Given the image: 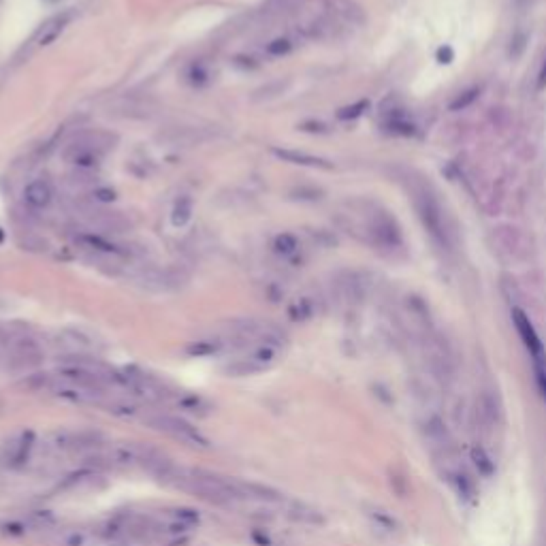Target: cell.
I'll use <instances>...</instances> for the list:
<instances>
[{
    "label": "cell",
    "instance_id": "obj_19",
    "mask_svg": "<svg viewBox=\"0 0 546 546\" xmlns=\"http://www.w3.org/2000/svg\"><path fill=\"white\" fill-rule=\"evenodd\" d=\"M369 107V101H359V103H352V105H348V107H343V109H339L337 111V117L339 120H357V117H361L363 115V111Z\"/></svg>",
    "mask_w": 546,
    "mask_h": 546
},
{
    "label": "cell",
    "instance_id": "obj_9",
    "mask_svg": "<svg viewBox=\"0 0 546 546\" xmlns=\"http://www.w3.org/2000/svg\"><path fill=\"white\" fill-rule=\"evenodd\" d=\"M9 359L15 367L28 369V367H37L43 361V350L41 346L30 339V337H19L9 346Z\"/></svg>",
    "mask_w": 546,
    "mask_h": 546
},
{
    "label": "cell",
    "instance_id": "obj_25",
    "mask_svg": "<svg viewBox=\"0 0 546 546\" xmlns=\"http://www.w3.org/2000/svg\"><path fill=\"white\" fill-rule=\"evenodd\" d=\"M538 88L542 90V88H546V64L542 66V70H540V77H538Z\"/></svg>",
    "mask_w": 546,
    "mask_h": 546
},
{
    "label": "cell",
    "instance_id": "obj_23",
    "mask_svg": "<svg viewBox=\"0 0 546 546\" xmlns=\"http://www.w3.org/2000/svg\"><path fill=\"white\" fill-rule=\"evenodd\" d=\"M312 303L308 301V299H299L296 301L290 310H288V314H290V318L292 320H305V318H310L312 316Z\"/></svg>",
    "mask_w": 546,
    "mask_h": 546
},
{
    "label": "cell",
    "instance_id": "obj_3",
    "mask_svg": "<svg viewBox=\"0 0 546 546\" xmlns=\"http://www.w3.org/2000/svg\"><path fill=\"white\" fill-rule=\"evenodd\" d=\"M111 150V137L107 135H84L77 137L64 150V160L79 169H94L101 164L103 156Z\"/></svg>",
    "mask_w": 546,
    "mask_h": 546
},
{
    "label": "cell",
    "instance_id": "obj_4",
    "mask_svg": "<svg viewBox=\"0 0 546 546\" xmlns=\"http://www.w3.org/2000/svg\"><path fill=\"white\" fill-rule=\"evenodd\" d=\"M147 425L176 437L184 444H190V446H198V449H205L207 446V437L198 431L194 425H190L188 420L180 418V416H173V414H154L147 418Z\"/></svg>",
    "mask_w": 546,
    "mask_h": 546
},
{
    "label": "cell",
    "instance_id": "obj_26",
    "mask_svg": "<svg viewBox=\"0 0 546 546\" xmlns=\"http://www.w3.org/2000/svg\"><path fill=\"white\" fill-rule=\"evenodd\" d=\"M5 82H7V70H5V68H0V90H3Z\"/></svg>",
    "mask_w": 546,
    "mask_h": 546
},
{
    "label": "cell",
    "instance_id": "obj_10",
    "mask_svg": "<svg viewBox=\"0 0 546 546\" xmlns=\"http://www.w3.org/2000/svg\"><path fill=\"white\" fill-rule=\"evenodd\" d=\"M512 320H514L516 333H518L520 339H523V343H525V348L529 350L531 359H540V357H544V355H546L544 343H542L540 335L536 333V327H534V322L529 320V316H527L523 310H514V312H512Z\"/></svg>",
    "mask_w": 546,
    "mask_h": 546
},
{
    "label": "cell",
    "instance_id": "obj_5",
    "mask_svg": "<svg viewBox=\"0 0 546 546\" xmlns=\"http://www.w3.org/2000/svg\"><path fill=\"white\" fill-rule=\"evenodd\" d=\"M117 386L129 388L133 395L141 397V399H147V402H162L169 397L162 382H158L154 376L143 374V371H139V369L117 371Z\"/></svg>",
    "mask_w": 546,
    "mask_h": 546
},
{
    "label": "cell",
    "instance_id": "obj_12",
    "mask_svg": "<svg viewBox=\"0 0 546 546\" xmlns=\"http://www.w3.org/2000/svg\"><path fill=\"white\" fill-rule=\"evenodd\" d=\"M273 154H276L280 160L290 162V164L316 167V169H331L333 167L327 158H320V156H314V154H305V152H296V150H280V147H276V150H273Z\"/></svg>",
    "mask_w": 546,
    "mask_h": 546
},
{
    "label": "cell",
    "instance_id": "obj_20",
    "mask_svg": "<svg viewBox=\"0 0 546 546\" xmlns=\"http://www.w3.org/2000/svg\"><path fill=\"white\" fill-rule=\"evenodd\" d=\"M534 371H536V382L538 388L542 393V397L546 399V355L540 359H534Z\"/></svg>",
    "mask_w": 546,
    "mask_h": 546
},
{
    "label": "cell",
    "instance_id": "obj_14",
    "mask_svg": "<svg viewBox=\"0 0 546 546\" xmlns=\"http://www.w3.org/2000/svg\"><path fill=\"white\" fill-rule=\"evenodd\" d=\"M192 214H194V203L190 196H182L176 201L171 209V225L176 229H184L188 222L192 220Z\"/></svg>",
    "mask_w": 546,
    "mask_h": 546
},
{
    "label": "cell",
    "instance_id": "obj_24",
    "mask_svg": "<svg viewBox=\"0 0 546 546\" xmlns=\"http://www.w3.org/2000/svg\"><path fill=\"white\" fill-rule=\"evenodd\" d=\"M453 60H455L453 47L446 45V47H440V49H437V62H440V64H451Z\"/></svg>",
    "mask_w": 546,
    "mask_h": 546
},
{
    "label": "cell",
    "instance_id": "obj_6",
    "mask_svg": "<svg viewBox=\"0 0 546 546\" xmlns=\"http://www.w3.org/2000/svg\"><path fill=\"white\" fill-rule=\"evenodd\" d=\"M73 17H75V9H64V11L56 13L54 17H49L45 23H41V28L32 35V39L26 43V47H23L26 56H30L32 52H37V49H41V47H47L49 43H54L68 28Z\"/></svg>",
    "mask_w": 546,
    "mask_h": 546
},
{
    "label": "cell",
    "instance_id": "obj_7",
    "mask_svg": "<svg viewBox=\"0 0 546 546\" xmlns=\"http://www.w3.org/2000/svg\"><path fill=\"white\" fill-rule=\"evenodd\" d=\"M32 449H35V433L30 429H19L3 444V451H0V461H3V465H7L11 469L21 467L23 463L30 459Z\"/></svg>",
    "mask_w": 546,
    "mask_h": 546
},
{
    "label": "cell",
    "instance_id": "obj_11",
    "mask_svg": "<svg viewBox=\"0 0 546 546\" xmlns=\"http://www.w3.org/2000/svg\"><path fill=\"white\" fill-rule=\"evenodd\" d=\"M54 198V190L45 180H35L23 188V201L32 209H45Z\"/></svg>",
    "mask_w": 546,
    "mask_h": 546
},
{
    "label": "cell",
    "instance_id": "obj_18",
    "mask_svg": "<svg viewBox=\"0 0 546 546\" xmlns=\"http://www.w3.org/2000/svg\"><path fill=\"white\" fill-rule=\"evenodd\" d=\"M471 459H474L478 471H482L484 476H491V474H493V461H491V457L487 455L484 449H480V446H476V449H471Z\"/></svg>",
    "mask_w": 546,
    "mask_h": 546
},
{
    "label": "cell",
    "instance_id": "obj_1",
    "mask_svg": "<svg viewBox=\"0 0 546 546\" xmlns=\"http://www.w3.org/2000/svg\"><path fill=\"white\" fill-rule=\"evenodd\" d=\"M169 482L216 506H233L245 500L241 493V487H239V480H229L225 476L209 474V471H194V469L178 467Z\"/></svg>",
    "mask_w": 546,
    "mask_h": 546
},
{
    "label": "cell",
    "instance_id": "obj_8",
    "mask_svg": "<svg viewBox=\"0 0 546 546\" xmlns=\"http://www.w3.org/2000/svg\"><path fill=\"white\" fill-rule=\"evenodd\" d=\"M103 433L92 431V429H68V431H58L54 435V446L58 451L66 453H82V451H92L96 446L103 444Z\"/></svg>",
    "mask_w": 546,
    "mask_h": 546
},
{
    "label": "cell",
    "instance_id": "obj_13",
    "mask_svg": "<svg viewBox=\"0 0 546 546\" xmlns=\"http://www.w3.org/2000/svg\"><path fill=\"white\" fill-rule=\"evenodd\" d=\"M271 250L282 258H290L299 252V239L292 233H278L271 239Z\"/></svg>",
    "mask_w": 546,
    "mask_h": 546
},
{
    "label": "cell",
    "instance_id": "obj_2",
    "mask_svg": "<svg viewBox=\"0 0 546 546\" xmlns=\"http://www.w3.org/2000/svg\"><path fill=\"white\" fill-rule=\"evenodd\" d=\"M412 203L414 209L423 222V227L427 229V233L444 247L451 245V231L446 227L444 220V211L437 203V198L427 190V188H414L412 192Z\"/></svg>",
    "mask_w": 546,
    "mask_h": 546
},
{
    "label": "cell",
    "instance_id": "obj_16",
    "mask_svg": "<svg viewBox=\"0 0 546 546\" xmlns=\"http://www.w3.org/2000/svg\"><path fill=\"white\" fill-rule=\"evenodd\" d=\"M288 514L294 520H301V523H322V516L318 514V510L301 504V502H290L288 506Z\"/></svg>",
    "mask_w": 546,
    "mask_h": 546
},
{
    "label": "cell",
    "instance_id": "obj_21",
    "mask_svg": "<svg viewBox=\"0 0 546 546\" xmlns=\"http://www.w3.org/2000/svg\"><path fill=\"white\" fill-rule=\"evenodd\" d=\"M478 88H471V90H467V92H463L461 96H457L455 101L451 103V111H459V109H465V107H469L471 103L476 101L478 98Z\"/></svg>",
    "mask_w": 546,
    "mask_h": 546
},
{
    "label": "cell",
    "instance_id": "obj_17",
    "mask_svg": "<svg viewBox=\"0 0 546 546\" xmlns=\"http://www.w3.org/2000/svg\"><path fill=\"white\" fill-rule=\"evenodd\" d=\"M478 414H480V420L487 427H491L495 420H498V404H495L493 397L484 395L478 402Z\"/></svg>",
    "mask_w": 546,
    "mask_h": 546
},
{
    "label": "cell",
    "instance_id": "obj_15",
    "mask_svg": "<svg viewBox=\"0 0 546 546\" xmlns=\"http://www.w3.org/2000/svg\"><path fill=\"white\" fill-rule=\"evenodd\" d=\"M294 49V39H290V37H276V39H271L267 45H265V54L269 56V58H282V56H286V54H290Z\"/></svg>",
    "mask_w": 546,
    "mask_h": 546
},
{
    "label": "cell",
    "instance_id": "obj_22",
    "mask_svg": "<svg viewBox=\"0 0 546 546\" xmlns=\"http://www.w3.org/2000/svg\"><path fill=\"white\" fill-rule=\"evenodd\" d=\"M188 82H190L192 86H201V84L209 82V70H205V66H203L201 62L192 64L190 70H188Z\"/></svg>",
    "mask_w": 546,
    "mask_h": 546
}]
</instances>
